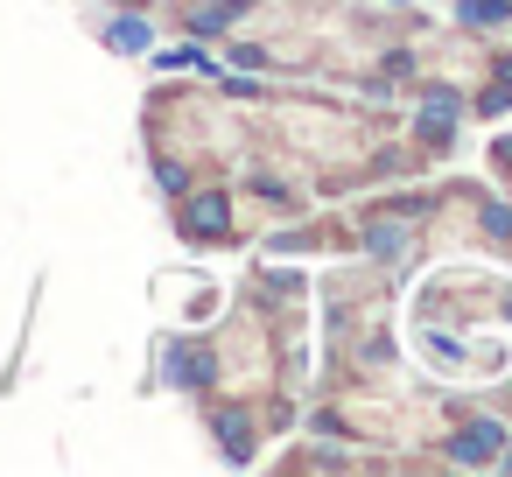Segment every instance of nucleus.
Masks as SVG:
<instances>
[{
  "mask_svg": "<svg viewBox=\"0 0 512 477\" xmlns=\"http://www.w3.org/2000/svg\"><path fill=\"white\" fill-rule=\"evenodd\" d=\"M491 442H498V428H491V421H477V428H470V442H463V456H484Z\"/></svg>",
  "mask_w": 512,
  "mask_h": 477,
  "instance_id": "nucleus-3",
  "label": "nucleus"
},
{
  "mask_svg": "<svg viewBox=\"0 0 512 477\" xmlns=\"http://www.w3.org/2000/svg\"><path fill=\"white\" fill-rule=\"evenodd\" d=\"M197 225L218 232V225H225V197H204V204H197Z\"/></svg>",
  "mask_w": 512,
  "mask_h": 477,
  "instance_id": "nucleus-2",
  "label": "nucleus"
},
{
  "mask_svg": "<svg viewBox=\"0 0 512 477\" xmlns=\"http://www.w3.org/2000/svg\"><path fill=\"white\" fill-rule=\"evenodd\" d=\"M113 43H120V50H148V29H141V22H120Z\"/></svg>",
  "mask_w": 512,
  "mask_h": 477,
  "instance_id": "nucleus-1",
  "label": "nucleus"
}]
</instances>
